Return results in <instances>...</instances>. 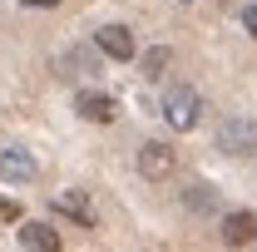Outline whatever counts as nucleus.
I'll list each match as a JSON object with an SVG mask.
<instances>
[{
  "label": "nucleus",
  "instance_id": "obj_11",
  "mask_svg": "<svg viewBox=\"0 0 257 252\" xmlns=\"http://www.w3.org/2000/svg\"><path fill=\"white\" fill-rule=\"evenodd\" d=\"M163 69H168V50L159 45V50H149V55H144V74H149V79H159Z\"/></svg>",
  "mask_w": 257,
  "mask_h": 252
},
{
  "label": "nucleus",
  "instance_id": "obj_3",
  "mask_svg": "<svg viewBox=\"0 0 257 252\" xmlns=\"http://www.w3.org/2000/svg\"><path fill=\"white\" fill-rule=\"evenodd\" d=\"M94 45L109 55V60H134V55H139V40H134L128 25H104V30L94 35Z\"/></svg>",
  "mask_w": 257,
  "mask_h": 252
},
{
  "label": "nucleus",
  "instance_id": "obj_5",
  "mask_svg": "<svg viewBox=\"0 0 257 252\" xmlns=\"http://www.w3.org/2000/svg\"><path fill=\"white\" fill-rule=\"evenodd\" d=\"M173 163H178V158H173L168 144H144V149H139V173L154 178V183H163V178L173 173Z\"/></svg>",
  "mask_w": 257,
  "mask_h": 252
},
{
  "label": "nucleus",
  "instance_id": "obj_10",
  "mask_svg": "<svg viewBox=\"0 0 257 252\" xmlns=\"http://www.w3.org/2000/svg\"><path fill=\"white\" fill-rule=\"evenodd\" d=\"M183 203H188L193 213H218V203H223V193L213 188V183H193V188H188V198H183Z\"/></svg>",
  "mask_w": 257,
  "mask_h": 252
},
{
  "label": "nucleus",
  "instance_id": "obj_2",
  "mask_svg": "<svg viewBox=\"0 0 257 252\" xmlns=\"http://www.w3.org/2000/svg\"><path fill=\"white\" fill-rule=\"evenodd\" d=\"M218 149H223L227 158H242L257 149V119H247V114H232V119H223V129H218Z\"/></svg>",
  "mask_w": 257,
  "mask_h": 252
},
{
  "label": "nucleus",
  "instance_id": "obj_8",
  "mask_svg": "<svg viewBox=\"0 0 257 252\" xmlns=\"http://www.w3.org/2000/svg\"><path fill=\"white\" fill-rule=\"evenodd\" d=\"M20 247H30V252H55V247H60V232H55L50 222H20Z\"/></svg>",
  "mask_w": 257,
  "mask_h": 252
},
{
  "label": "nucleus",
  "instance_id": "obj_1",
  "mask_svg": "<svg viewBox=\"0 0 257 252\" xmlns=\"http://www.w3.org/2000/svg\"><path fill=\"white\" fill-rule=\"evenodd\" d=\"M163 124L173 129V134H188V129H198V114H203V99H198V89H188V84H173L168 94H163Z\"/></svg>",
  "mask_w": 257,
  "mask_h": 252
},
{
  "label": "nucleus",
  "instance_id": "obj_13",
  "mask_svg": "<svg viewBox=\"0 0 257 252\" xmlns=\"http://www.w3.org/2000/svg\"><path fill=\"white\" fill-rule=\"evenodd\" d=\"M242 25H247V35H257V5H247V10H242Z\"/></svg>",
  "mask_w": 257,
  "mask_h": 252
},
{
  "label": "nucleus",
  "instance_id": "obj_9",
  "mask_svg": "<svg viewBox=\"0 0 257 252\" xmlns=\"http://www.w3.org/2000/svg\"><path fill=\"white\" fill-rule=\"evenodd\" d=\"M55 208H60V213H69V218L79 222V227H94V208H89V198H84L79 188L55 193Z\"/></svg>",
  "mask_w": 257,
  "mask_h": 252
},
{
  "label": "nucleus",
  "instance_id": "obj_14",
  "mask_svg": "<svg viewBox=\"0 0 257 252\" xmlns=\"http://www.w3.org/2000/svg\"><path fill=\"white\" fill-rule=\"evenodd\" d=\"M25 5H35V10H55L60 0H25Z\"/></svg>",
  "mask_w": 257,
  "mask_h": 252
},
{
  "label": "nucleus",
  "instance_id": "obj_7",
  "mask_svg": "<svg viewBox=\"0 0 257 252\" xmlns=\"http://www.w3.org/2000/svg\"><path fill=\"white\" fill-rule=\"evenodd\" d=\"M223 242H227V247H247V242H257V218H252V213H227V218H223Z\"/></svg>",
  "mask_w": 257,
  "mask_h": 252
},
{
  "label": "nucleus",
  "instance_id": "obj_6",
  "mask_svg": "<svg viewBox=\"0 0 257 252\" xmlns=\"http://www.w3.org/2000/svg\"><path fill=\"white\" fill-rule=\"evenodd\" d=\"M74 114H79V119H89V124H109L119 109H114V99L99 94V89H79V94H74Z\"/></svg>",
  "mask_w": 257,
  "mask_h": 252
},
{
  "label": "nucleus",
  "instance_id": "obj_4",
  "mask_svg": "<svg viewBox=\"0 0 257 252\" xmlns=\"http://www.w3.org/2000/svg\"><path fill=\"white\" fill-rule=\"evenodd\" d=\"M35 173V158H30V149H20V144H10V149H0V178L5 183H30Z\"/></svg>",
  "mask_w": 257,
  "mask_h": 252
},
{
  "label": "nucleus",
  "instance_id": "obj_12",
  "mask_svg": "<svg viewBox=\"0 0 257 252\" xmlns=\"http://www.w3.org/2000/svg\"><path fill=\"white\" fill-rule=\"evenodd\" d=\"M0 222H20V203H15V198L0 203Z\"/></svg>",
  "mask_w": 257,
  "mask_h": 252
}]
</instances>
